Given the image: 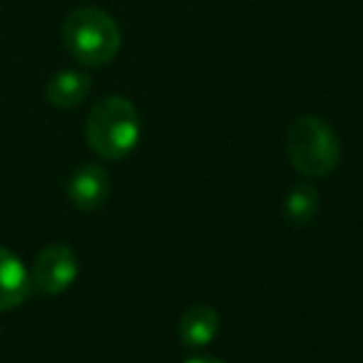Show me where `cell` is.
<instances>
[{"label":"cell","mask_w":363,"mask_h":363,"mask_svg":"<svg viewBox=\"0 0 363 363\" xmlns=\"http://www.w3.org/2000/svg\"><path fill=\"white\" fill-rule=\"evenodd\" d=\"M142 135L140 112L127 97H102L85 120V140L102 160H122L137 147Z\"/></svg>","instance_id":"cell-1"},{"label":"cell","mask_w":363,"mask_h":363,"mask_svg":"<svg viewBox=\"0 0 363 363\" xmlns=\"http://www.w3.org/2000/svg\"><path fill=\"white\" fill-rule=\"evenodd\" d=\"M62 43L67 52L85 67H102L115 60L122 48L120 26L100 8H75L62 23Z\"/></svg>","instance_id":"cell-2"},{"label":"cell","mask_w":363,"mask_h":363,"mask_svg":"<svg viewBox=\"0 0 363 363\" xmlns=\"http://www.w3.org/2000/svg\"><path fill=\"white\" fill-rule=\"evenodd\" d=\"M286 155L303 177H328L341 162V142L328 122L303 115L289 127Z\"/></svg>","instance_id":"cell-3"},{"label":"cell","mask_w":363,"mask_h":363,"mask_svg":"<svg viewBox=\"0 0 363 363\" xmlns=\"http://www.w3.org/2000/svg\"><path fill=\"white\" fill-rule=\"evenodd\" d=\"M77 272H80V264H77L75 252L67 244H48L38 252L35 262H33V291L45 294V296H57L75 284Z\"/></svg>","instance_id":"cell-4"},{"label":"cell","mask_w":363,"mask_h":363,"mask_svg":"<svg viewBox=\"0 0 363 363\" xmlns=\"http://www.w3.org/2000/svg\"><path fill=\"white\" fill-rule=\"evenodd\" d=\"M67 199L80 212H95L110 199V174L100 164H82L67 182Z\"/></svg>","instance_id":"cell-5"},{"label":"cell","mask_w":363,"mask_h":363,"mask_svg":"<svg viewBox=\"0 0 363 363\" xmlns=\"http://www.w3.org/2000/svg\"><path fill=\"white\" fill-rule=\"evenodd\" d=\"M30 294L33 284L26 264L11 249L0 247V311L18 308Z\"/></svg>","instance_id":"cell-6"},{"label":"cell","mask_w":363,"mask_h":363,"mask_svg":"<svg viewBox=\"0 0 363 363\" xmlns=\"http://www.w3.org/2000/svg\"><path fill=\"white\" fill-rule=\"evenodd\" d=\"M219 333V313L207 303H194L179 318V341L192 351L209 346Z\"/></svg>","instance_id":"cell-7"},{"label":"cell","mask_w":363,"mask_h":363,"mask_svg":"<svg viewBox=\"0 0 363 363\" xmlns=\"http://www.w3.org/2000/svg\"><path fill=\"white\" fill-rule=\"evenodd\" d=\"M92 90V80L82 70H60L48 80L45 85V100L57 110H72Z\"/></svg>","instance_id":"cell-8"},{"label":"cell","mask_w":363,"mask_h":363,"mask_svg":"<svg viewBox=\"0 0 363 363\" xmlns=\"http://www.w3.org/2000/svg\"><path fill=\"white\" fill-rule=\"evenodd\" d=\"M321 199L313 184H296L291 187V192L284 199V214L294 227H306L313 222V217L318 214Z\"/></svg>","instance_id":"cell-9"},{"label":"cell","mask_w":363,"mask_h":363,"mask_svg":"<svg viewBox=\"0 0 363 363\" xmlns=\"http://www.w3.org/2000/svg\"><path fill=\"white\" fill-rule=\"evenodd\" d=\"M184 363H224V361H219V358H214V356H194Z\"/></svg>","instance_id":"cell-10"}]
</instances>
